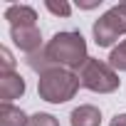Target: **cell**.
<instances>
[{"label":"cell","mask_w":126,"mask_h":126,"mask_svg":"<svg viewBox=\"0 0 126 126\" xmlns=\"http://www.w3.org/2000/svg\"><path fill=\"white\" fill-rule=\"evenodd\" d=\"M10 37H13L15 47L20 52H25L27 57L42 49V32H40L37 25H32V27H10Z\"/></svg>","instance_id":"cell-5"},{"label":"cell","mask_w":126,"mask_h":126,"mask_svg":"<svg viewBox=\"0 0 126 126\" xmlns=\"http://www.w3.org/2000/svg\"><path fill=\"white\" fill-rule=\"evenodd\" d=\"M5 20L10 22V27H32L37 25V13L30 5H8Z\"/></svg>","instance_id":"cell-7"},{"label":"cell","mask_w":126,"mask_h":126,"mask_svg":"<svg viewBox=\"0 0 126 126\" xmlns=\"http://www.w3.org/2000/svg\"><path fill=\"white\" fill-rule=\"evenodd\" d=\"M45 8L52 13V15H59V17H69L72 15V5L69 3H64V0H45Z\"/></svg>","instance_id":"cell-11"},{"label":"cell","mask_w":126,"mask_h":126,"mask_svg":"<svg viewBox=\"0 0 126 126\" xmlns=\"http://www.w3.org/2000/svg\"><path fill=\"white\" fill-rule=\"evenodd\" d=\"M109 126H126V114H116V116L111 119Z\"/></svg>","instance_id":"cell-15"},{"label":"cell","mask_w":126,"mask_h":126,"mask_svg":"<svg viewBox=\"0 0 126 126\" xmlns=\"http://www.w3.org/2000/svg\"><path fill=\"white\" fill-rule=\"evenodd\" d=\"M109 64H111L116 72H126V40H121V42L111 49V54H109Z\"/></svg>","instance_id":"cell-10"},{"label":"cell","mask_w":126,"mask_h":126,"mask_svg":"<svg viewBox=\"0 0 126 126\" xmlns=\"http://www.w3.org/2000/svg\"><path fill=\"white\" fill-rule=\"evenodd\" d=\"M25 94V79L17 72L0 74V99L3 104H13V99H20Z\"/></svg>","instance_id":"cell-6"},{"label":"cell","mask_w":126,"mask_h":126,"mask_svg":"<svg viewBox=\"0 0 126 126\" xmlns=\"http://www.w3.org/2000/svg\"><path fill=\"white\" fill-rule=\"evenodd\" d=\"M79 87H82L79 74L72 69H64V67H52V69L42 72L37 79V94H40V99H45L49 104H64V101L74 99Z\"/></svg>","instance_id":"cell-2"},{"label":"cell","mask_w":126,"mask_h":126,"mask_svg":"<svg viewBox=\"0 0 126 126\" xmlns=\"http://www.w3.org/2000/svg\"><path fill=\"white\" fill-rule=\"evenodd\" d=\"M79 74V82L84 89L94 92V94H111L119 89L121 79H119V72L109 64V62H101L96 57H89L84 62V67L77 72Z\"/></svg>","instance_id":"cell-3"},{"label":"cell","mask_w":126,"mask_h":126,"mask_svg":"<svg viewBox=\"0 0 126 126\" xmlns=\"http://www.w3.org/2000/svg\"><path fill=\"white\" fill-rule=\"evenodd\" d=\"M69 124L72 126H99L101 124V111L94 104H82L69 114Z\"/></svg>","instance_id":"cell-8"},{"label":"cell","mask_w":126,"mask_h":126,"mask_svg":"<svg viewBox=\"0 0 126 126\" xmlns=\"http://www.w3.org/2000/svg\"><path fill=\"white\" fill-rule=\"evenodd\" d=\"M45 54H47L52 67H64V69H72V72H79L84 67V62L89 59V54H87V40L77 30L57 32L45 45Z\"/></svg>","instance_id":"cell-1"},{"label":"cell","mask_w":126,"mask_h":126,"mask_svg":"<svg viewBox=\"0 0 126 126\" xmlns=\"http://www.w3.org/2000/svg\"><path fill=\"white\" fill-rule=\"evenodd\" d=\"M94 42L99 47H111L121 35H126V3L109 8L92 27Z\"/></svg>","instance_id":"cell-4"},{"label":"cell","mask_w":126,"mask_h":126,"mask_svg":"<svg viewBox=\"0 0 126 126\" xmlns=\"http://www.w3.org/2000/svg\"><path fill=\"white\" fill-rule=\"evenodd\" d=\"M99 3H101V0H79V8L82 10H92V8H99Z\"/></svg>","instance_id":"cell-14"},{"label":"cell","mask_w":126,"mask_h":126,"mask_svg":"<svg viewBox=\"0 0 126 126\" xmlns=\"http://www.w3.org/2000/svg\"><path fill=\"white\" fill-rule=\"evenodd\" d=\"M30 116L13 104H0V126H27Z\"/></svg>","instance_id":"cell-9"},{"label":"cell","mask_w":126,"mask_h":126,"mask_svg":"<svg viewBox=\"0 0 126 126\" xmlns=\"http://www.w3.org/2000/svg\"><path fill=\"white\" fill-rule=\"evenodd\" d=\"M5 72H15V59L8 47H0V74H5Z\"/></svg>","instance_id":"cell-13"},{"label":"cell","mask_w":126,"mask_h":126,"mask_svg":"<svg viewBox=\"0 0 126 126\" xmlns=\"http://www.w3.org/2000/svg\"><path fill=\"white\" fill-rule=\"evenodd\" d=\"M27 126H59V121L52 116V114H45V111H37L30 116V124Z\"/></svg>","instance_id":"cell-12"}]
</instances>
